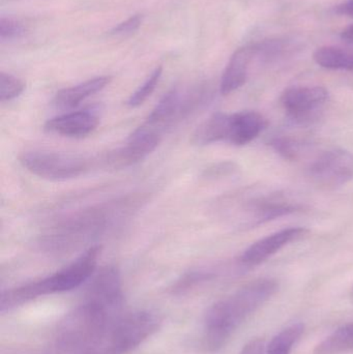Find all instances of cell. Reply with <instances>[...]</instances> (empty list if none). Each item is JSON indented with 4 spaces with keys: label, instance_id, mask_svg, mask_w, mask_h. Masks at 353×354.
<instances>
[{
    "label": "cell",
    "instance_id": "cell-3",
    "mask_svg": "<svg viewBox=\"0 0 353 354\" xmlns=\"http://www.w3.org/2000/svg\"><path fill=\"white\" fill-rule=\"evenodd\" d=\"M128 202H116L87 208L54 226L41 239L47 251L66 253L93 241L116 220Z\"/></svg>",
    "mask_w": 353,
    "mask_h": 354
},
{
    "label": "cell",
    "instance_id": "cell-12",
    "mask_svg": "<svg viewBox=\"0 0 353 354\" xmlns=\"http://www.w3.org/2000/svg\"><path fill=\"white\" fill-rule=\"evenodd\" d=\"M309 230L303 227H292L283 229L273 234L267 235L259 241H255L240 257L242 266L247 268L259 266L267 261L271 256L281 251L286 245L304 239L308 234Z\"/></svg>",
    "mask_w": 353,
    "mask_h": 354
},
{
    "label": "cell",
    "instance_id": "cell-18",
    "mask_svg": "<svg viewBox=\"0 0 353 354\" xmlns=\"http://www.w3.org/2000/svg\"><path fill=\"white\" fill-rule=\"evenodd\" d=\"M303 324H292L276 335L267 345V354H292L294 345L304 334Z\"/></svg>",
    "mask_w": 353,
    "mask_h": 354
},
{
    "label": "cell",
    "instance_id": "cell-8",
    "mask_svg": "<svg viewBox=\"0 0 353 354\" xmlns=\"http://www.w3.org/2000/svg\"><path fill=\"white\" fill-rule=\"evenodd\" d=\"M329 100L323 86H292L286 88L280 103L287 118L296 124H309L318 120Z\"/></svg>",
    "mask_w": 353,
    "mask_h": 354
},
{
    "label": "cell",
    "instance_id": "cell-17",
    "mask_svg": "<svg viewBox=\"0 0 353 354\" xmlns=\"http://www.w3.org/2000/svg\"><path fill=\"white\" fill-rule=\"evenodd\" d=\"M353 353V322L344 324L315 347L313 354Z\"/></svg>",
    "mask_w": 353,
    "mask_h": 354
},
{
    "label": "cell",
    "instance_id": "cell-7",
    "mask_svg": "<svg viewBox=\"0 0 353 354\" xmlns=\"http://www.w3.org/2000/svg\"><path fill=\"white\" fill-rule=\"evenodd\" d=\"M204 97L203 91L187 93L180 87H173L162 97L143 124L163 136L168 128L186 118L204 101Z\"/></svg>",
    "mask_w": 353,
    "mask_h": 354
},
{
    "label": "cell",
    "instance_id": "cell-28",
    "mask_svg": "<svg viewBox=\"0 0 353 354\" xmlns=\"http://www.w3.org/2000/svg\"><path fill=\"white\" fill-rule=\"evenodd\" d=\"M341 37L344 41L353 44V24L348 25L347 27H345V28L342 30Z\"/></svg>",
    "mask_w": 353,
    "mask_h": 354
},
{
    "label": "cell",
    "instance_id": "cell-29",
    "mask_svg": "<svg viewBox=\"0 0 353 354\" xmlns=\"http://www.w3.org/2000/svg\"><path fill=\"white\" fill-rule=\"evenodd\" d=\"M350 299H352L353 303V287L352 288V292H350Z\"/></svg>",
    "mask_w": 353,
    "mask_h": 354
},
{
    "label": "cell",
    "instance_id": "cell-6",
    "mask_svg": "<svg viewBox=\"0 0 353 354\" xmlns=\"http://www.w3.org/2000/svg\"><path fill=\"white\" fill-rule=\"evenodd\" d=\"M25 169L48 180H68L82 176L89 169L85 158L72 153L32 151L19 158Z\"/></svg>",
    "mask_w": 353,
    "mask_h": 354
},
{
    "label": "cell",
    "instance_id": "cell-15",
    "mask_svg": "<svg viewBox=\"0 0 353 354\" xmlns=\"http://www.w3.org/2000/svg\"><path fill=\"white\" fill-rule=\"evenodd\" d=\"M110 80V77H97L75 86L61 89L56 93L52 104L57 109H73L80 105L87 97L105 88L109 84Z\"/></svg>",
    "mask_w": 353,
    "mask_h": 354
},
{
    "label": "cell",
    "instance_id": "cell-11",
    "mask_svg": "<svg viewBox=\"0 0 353 354\" xmlns=\"http://www.w3.org/2000/svg\"><path fill=\"white\" fill-rule=\"evenodd\" d=\"M267 118L256 111L223 113L222 142L244 147L256 139L267 128Z\"/></svg>",
    "mask_w": 353,
    "mask_h": 354
},
{
    "label": "cell",
    "instance_id": "cell-24",
    "mask_svg": "<svg viewBox=\"0 0 353 354\" xmlns=\"http://www.w3.org/2000/svg\"><path fill=\"white\" fill-rule=\"evenodd\" d=\"M141 23H142V17L140 15H135V16L131 17L128 20L124 21V22L120 23L117 26L114 27L111 30V35H130V33L135 32L140 27Z\"/></svg>",
    "mask_w": 353,
    "mask_h": 354
},
{
    "label": "cell",
    "instance_id": "cell-20",
    "mask_svg": "<svg viewBox=\"0 0 353 354\" xmlns=\"http://www.w3.org/2000/svg\"><path fill=\"white\" fill-rule=\"evenodd\" d=\"M163 68L162 66H158L151 76L144 81L142 85L131 95L130 99L128 100V106L130 108H137L142 105L149 97L151 93L155 91V87L159 84L160 79H161Z\"/></svg>",
    "mask_w": 353,
    "mask_h": 354
},
{
    "label": "cell",
    "instance_id": "cell-9",
    "mask_svg": "<svg viewBox=\"0 0 353 354\" xmlns=\"http://www.w3.org/2000/svg\"><path fill=\"white\" fill-rule=\"evenodd\" d=\"M308 176L323 189H335L353 179V153L335 149L319 155L308 168Z\"/></svg>",
    "mask_w": 353,
    "mask_h": 354
},
{
    "label": "cell",
    "instance_id": "cell-1",
    "mask_svg": "<svg viewBox=\"0 0 353 354\" xmlns=\"http://www.w3.org/2000/svg\"><path fill=\"white\" fill-rule=\"evenodd\" d=\"M274 279L252 281L209 308L203 320L202 342L209 351L225 346L236 330L277 292Z\"/></svg>",
    "mask_w": 353,
    "mask_h": 354
},
{
    "label": "cell",
    "instance_id": "cell-2",
    "mask_svg": "<svg viewBox=\"0 0 353 354\" xmlns=\"http://www.w3.org/2000/svg\"><path fill=\"white\" fill-rule=\"evenodd\" d=\"M101 252V245H93L55 274L3 291L0 299V311L6 313L39 297L77 288L95 274Z\"/></svg>",
    "mask_w": 353,
    "mask_h": 354
},
{
    "label": "cell",
    "instance_id": "cell-26",
    "mask_svg": "<svg viewBox=\"0 0 353 354\" xmlns=\"http://www.w3.org/2000/svg\"><path fill=\"white\" fill-rule=\"evenodd\" d=\"M234 165L231 163H222L219 165L213 166L211 169L207 170V176L209 177H216L226 176V174H232L234 171Z\"/></svg>",
    "mask_w": 353,
    "mask_h": 354
},
{
    "label": "cell",
    "instance_id": "cell-21",
    "mask_svg": "<svg viewBox=\"0 0 353 354\" xmlns=\"http://www.w3.org/2000/svg\"><path fill=\"white\" fill-rule=\"evenodd\" d=\"M24 88V82L17 77L3 72L0 74V101L2 103L16 99Z\"/></svg>",
    "mask_w": 353,
    "mask_h": 354
},
{
    "label": "cell",
    "instance_id": "cell-19",
    "mask_svg": "<svg viewBox=\"0 0 353 354\" xmlns=\"http://www.w3.org/2000/svg\"><path fill=\"white\" fill-rule=\"evenodd\" d=\"M269 145L276 153L289 161H296L302 156L307 147V143L298 138L290 136H276L269 141Z\"/></svg>",
    "mask_w": 353,
    "mask_h": 354
},
{
    "label": "cell",
    "instance_id": "cell-22",
    "mask_svg": "<svg viewBox=\"0 0 353 354\" xmlns=\"http://www.w3.org/2000/svg\"><path fill=\"white\" fill-rule=\"evenodd\" d=\"M24 25L12 18L0 19V37L1 39H14L25 35Z\"/></svg>",
    "mask_w": 353,
    "mask_h": 354
},
{
    "label": "cell",
    "instance_id": "cell-14",
    "mask_svg": "<svg viewBox=\"0 0 353 354\" xmlns=\"http://www.w3.org/2000/svg\"><path fill=\"white\" fill-rule=\"evenodd\" d=\"M255 59H256L255 44L244 46L232 54L220 83V91L222 95H230L246 84L251 64Z\"/></svg>",
    "mask_w": 353,
    "mask_h": 354
},
{
    "label": "cell",
    "instance_id": "cell-4",
    "mask_svg": "<svg viewBox=\"0 0 353 354\" xmlns=\"http://www.w3.org/2000/svg\"><path fill=\"white\" fill-rule=\"evenodd\" d=\"M232 220L240 228H254L282 216L300 212L304 206L282 192H249L229 200Z\"/></svg>",
    "mask_w": 353,
    "mask_h": 354
},
{
    "label": "cell",
    "instance_id": "cell-10",
    "mask_svg": "<svg viewBox=\"0 0 353 354\" xmlns=\"http://www.w3.org/2000/svg\"><path fill=\"white\" fill-rule=\"evenodd\" d=\"M162 135L142 124L128 137L126 145L104 156V165L113 169L128 167L151 155L162 140Z\"/></svg>",
    "mask_w": 353,
    "mask_h": 354
},
{
    "label": "cell",
    "instance_id": "cell-23",
    "mask_svg": "<svg viewBox=\"0 0 353 354\" xmlns=\"http://www.w3.org/2000/svg\"><path fill=\"white\" fill-rule=\"evenodd\" d=\"M213 278H215V274L209 272V270H195V272H189L182 280L178 281L175 286V290H186V289L191 288L195 285L200 284V283L211 280Z\"/></svg>",
    "mask_w": 353,
    "mask_h": 354
},
{
    "label": "cell",
    "instance_id": "cell-5",
    "mask_svg": "<svg viewBox=\"0 0 353 354\" xmlns=\"http://www.w3.org/2000/svg\"><path fill=\"white\" fill-rule=\"evenodd\" d=\"M161 326L159 315L147 310L124 311L110 335L108 354H128L153 336Z\"/></svg>",
    "mask_w": 353,
    "mask_h": 354
},
{
    "label": "cell",
    "instance_id": "cell-13",
    "mask_svg": "<svg viewBox=\"0 0 353 354\" xmlns=\"http://www.w3.org/2000/svg\"><path fill=\"white\" fill-rule=\"evenodd\" d=\"M99 120L93 110H81L61 114L48 120L45 131L64 137H85L97 129Z\"/></svg>",
    "mask_w": 353,
    "mask_h": 354
},
{
    "label": "cell",
    "instance_id": "cell-27",
    "mask_svg": "<svg viewBox=\"0 0 353 354\" xmlns=\"http://www.w3.org/2000/svg\"><path fill=\"white\" fill-rule=\"evenodd\" d=\"M335 12L339 15L352 17L353 18V0H346L339 6H336Z\"/></svg>",
    "mask_w": 353,
    "mask_h": 354
},
{
    "label": "cell",
    "instance_id": "cell-16",
    "mask_svg": "<svg viewBox=\"0 0 353 354\" xmlns=\"http://www.w3.org/2000/svg\"><path fill=\"white\" fill-rule=\"evenodd\" d=\"M313 59L327 70L353 71V51L336 46H323L315 50Z\"/></svg>",
    "mask_w": 353,
    "mask_h": 354
},
{
    "label": "cell",
    "instance_id": "cell-25",
    "mask_svg": "<svg viewBox=\"0 0 353 354\" xmlns=\"http://www.w3.org/2000/svg\"><path fill=\"white\" fill-rule=\"evenodd\" d=\"M240 354H267V344L263 339H253L245 345Z\"/></svg>",
    "mask_w": 353,
    "mask_h": 354
}]
</instances>
